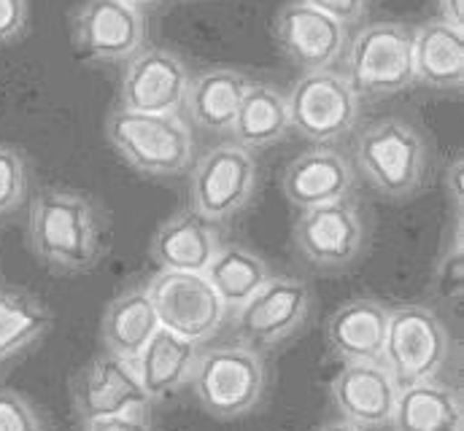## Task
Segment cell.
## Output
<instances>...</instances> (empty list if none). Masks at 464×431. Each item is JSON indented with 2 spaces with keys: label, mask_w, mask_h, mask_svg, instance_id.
Wrapping results in <instances>:
<instances>
[{
  "label": "cell",
  "mask_w": 464,
  "mask_h": 431,
  "mask_svg": "<svg viewBox=\"0 0 464 431\" xmlns=\"http://www.w3.org/2000/svg\"><path fill=\"white\" fill-rule=\"evenodd\" d=\"M109 214L82 192L46 189L30 206V248L54 273L76 275L92 270L109 251Z\"/></svg>",
  "instance_id": "1"
},
{
  "label": "cell",
  "mask_w": 464,
  "mask_h": 431,
  "mask_svg": "<svg viewBox=\"0 0 464 431\" xmlns=\"http://www.w3.org/2000/svg\"><path fill=\"white\" fill-rule=\"evenodd\" d=\"M353 159L362 178L389 200L413 197L432 170L427 135L402 116H383L364 124L353 140Z\"/></svg>",
  "instance_id": "2"
},
{
  "label": "cell",
  "mask_w": 464,
  "mask_h": 431,
  "mask_svg": "<svg viewBox=\"0 0 464 431\" xmlns=\"http://www.w3.org/2000/svg\"><path fill=\"white\" fill-rule=\"evenodd\" d=\"M106 138L138 173L168 178L192 165L195 138L179 113H143L116 108L106 119Z\"/></svg>",
  "instance_id": "3"
},
{
  "label": "cell",
  "mask_w": 464,
  "mask_h": 431,
  "mask_svg": "<svg viewBox=\"0 0 464 431\" xmlns=\"http://www.w3.org/2000/svg\"><path fill=\"white\" fill-rule=\"evenodd\" d=\"M192 391L200 407L222 421L248 416L265 397V361L246 345H219L198 353Z\"/></svg>",
  "instance_id": "4"
},
{
  "label": "cell",
  "mask_w": 464,
  "mask_h": 431,
  "mask_svg": "<svg viewBox=\"0 0 464 431\" xmlns=\"http://www.w3.org/2000/svg\"><path fill=\"white\" fill-rule=\"evenodd\" d=\"M346 81L359 98H389L413 84V27L364 24L346 43Z\"/></svg>",
  "instance_id": "5"
},
{
  "label": "cell",
  "mask_w": 464,
  "mask_h": 431,
  "mask_svg": "<svg viewBox=\"0 0 464 431\" xmlns=\"http://www.w3.org/2000/svg\"><path fill=\"white\" fill-rule=\"evenodd\" d=\"M311 308L314 292L303 278L270 275L254 297L232 311V331L256 353L276 350L308 323Z\"/></svg>",
  "instance_id": "6"
},
{
  "label": "cell",
  "mask_w": 464,
  "mask_h": 431,
  "mask_svg": "<svg viewBox=\"0 0 464 431\" xmlns=\"http://www.w3.org/2000/svg\"><path fill=\"white\" fill-rule=\"evenodd\" d=\"M451 359V334L440 316L424 305H400L389 311L381 361L397 386L438 378Z\"/></svg>",
  "instance_id": "7"
},
{
  "label": "cell",
  "mask_w": 464,
  "mask_h": 431,
  "mask_svg": "<svg viewBox=\"0 0 464 431\" xmlns=\"http://www.w3.org/2000/svg\"><path fill=\"white\" fill-rule=\"evenodd\" d=\"M256 159L240 143H222L206 151L189 176L192 211L206 216L214 224L230 221L256 195Z\"/></svg>",
  "instance_id": "8"
},
{
  "label": "cell",
  "mask_w": 464,
  "mask_h": 431,
  "mask_svg": "<svg viewBox=\"0 0 464 431\" xmlns=\"http://www.w3.org/2000/svg\"><path fill=\"white\" fill-rule=\"evenodd\" d=\"M367 221L359 206L346 197L338 203L305 208L292 224L297 254L319 270H346L367 248Z\"/></svg>",
  "instance_id": "9"
},
{
  "label": "cell",
  "mask_w": 464,
  "mask_h": 431,
  "mask_svg": "<svg viewBox=\"0 0 464 431\" xmlns=\"http://www.w3.org/2000/svg\"><path fill=\"white\" fill-rule=\"evenodd\" d=\"M292 127L314 143H335L356 127L362 98L351 90L343 73L308 71L286 95Z\"/></svg>",
  "instance_id": "10"
},
{
  "label": "cell",
  "mask_w": 464,
  "mask_h": 431,
  "mask_svg": "<svg viewBox=\"0 0 464 431\" xmlns=\"http://www.w3.org/2000/svg\"><path fill=\"white\" fill-rule=\"evenodd\" d=\"M149 297L154 302L160 326L189 342L211 340L227 319V308L203 273L162 270L149 281Z\"/></svg>",
  "instance_id": "11"
},
{
  "label": "cell",
  "mask_w": 464,
  "mask_h": 431,
  "mask_svg": "<svg viewBox=\"0 0 464 431\" xmlns=\"http://www.w3.org/2000/svg\"><path fill=\"white\" fill-rule=\"evenodd\" d=\"M71 38L92 62H127L143 49V11L124 0H84L71 16Z\"/></svg>",
  "instance_id": "12"
},
{
  "label": "cell",
  "mask_w": 464,
  "mask_h": 431,
  "mask_svg": "<svg viewBox=\"0 0 464 431\" xmlns=\"http://www.w3.org/2000/svg\"><path fill=\"white\" fill-rule=\"evenodd\" d=\"M273 35L284 57L305 73L333 68L348 43L346 24L303 0H289L278 8Z\"/></svg>",
  "instance_id": "13"
},
{
  "label": "cell",
  "mask_w": 464,
  "mask_h": 431,
  "mask_svg": "<svg viewBox=\"0 0 464 431\" xmlns=\"http://www.w3.org/2000/svg\"><path fill=\"white\" fill-rule=\"evenodd\" d=\"M149 405L151 399L140 386L135 361H127L109 350L84 364L73 378V407L82 424L127 413H146Z\"/></svg>",
  "instance_id": "14"
},
{
  "label": "cell",
  "mask_w": 464,
  "mask_h": 431,
  "mask_svg": "<svg viewBox=\"0 0 464 431\" xmlns=\"http://www.w3.org/2000/svg\"><path fill=\"white\" fill-rule=\"evenodd\" d=\"M187 62L162 46L140 49L127 60L119 84V108L143 113H179L189 87Z\"/></svg>",
  "instance_id": "15"
},
{
  "label": "cell",
  "mask_w": 464,
  "mask_h": 431,
  "mask_svg": "<svg viewBox=\"0 0 464 431\" xmlns=\"http://www.w3.org/2000/svg\"><path fill=\"white\" fill-rule=\"evenodd\" d=\"M400 386L383 361H353L330 383V399L341 418L362 429H386L394 413Z\"/></svg>",
  "instance_id": "16"
},
{
  "label": "cell",
  "mask_w": 464,
  "mask_h": 431,
  "mask_svg": "<svg viewBox=\"0 0 464 431\" xmlns=\"http://www.w3.org/2000/svg\"><path fill=\"white\" fill-rule=\"evenodd\" d=\"M353 184L356 176L346 157L335 148L316 146L303 151L286 165L281 178V192L295 208L305 211V208L346 200L353 192Z\"/></svg>",
  "instance_id": "17"
},
{
  "label": "cell",
  "mask_w": 464,
  "mask_h": 431,
  "mask_svg": "<svg viewBox=\"0 0 464 431\" xmlns=\"http://www.w3.org/2000/svg\"><path fill=\"white\" fill-rule=\"evenodd\" d=\"M219 245L222 240L217 224L189 208L160 224V229L151 237L149 254L160 270L206 273Z\"/></svg>",
  "instance_id": "18"
},
{
  "label": "cell",
  "mask_w": 464,
  "mask_h": 431,
  "mask_svg": "<svg viewBox=\"0 0 464 431\" xmlns=\"http://www.w3.org/2000/svg\"><path fill=\"white\" fill-rule=\"evenodd\" d=\"M413 81L459 92L464 84V27L430 19L413 30Z\"/></svg>",
  "instance_id": "19"
},
{
  "label": "cell",
  "mask_w": 464,
  "mask_h": 431,
  "mask_svg": "<svg viewBox=\"0 0 464 431\" xmlns=\"http://www.w3.org/2000/svg\"><path fill=\"white\" fill-rule=\"evenodd\" d=\"M389 308L378 300H348L327 319V345L343 364L381 361Z\"/></svg>",
  "instance_id": "20"
},
{
  "label": "cell",
  "mask_w": 464,
  "mask_h": 431,
  "mask_svg": "<svg viewBox=\"0 0 464 431\" xmlns=\"http://www.w3.org/2000/svg\"><path fill=\"white\" fill-rule=\"evenodd\" d=\"M392 431H464V405L459 388L438 378L400 386Z\"/></svg>",
  "instance_id": "21"
},
{
  "label": "cell",
  "mask_w": 464,
  "mask_h": 431,
  "mask_svg": "<svg viewBox=\"0 0 464 431\" xmlns=\"http://www.w3.org/2000/svg\"><path fill=\"white\" fill-rule=\"evenodd\" d=\"M198 353L200 350L195 342L160 326L135 359V369L149 399L154 402V399H168L179 394L192 378Z\"/></svg>",
  "instance_id": "22"
},
{
  "label": "cell",
  "mask_w": 464,
  "mask_h": 431,
  "mask_svg": "<svg viewBox=\"0 0 464 431\" xmlns=\"http://www.w3.org/2000/svg\"><path fill=\"white\" fill-rule=\"evenodd\" d=\"M251 79L235 68H208L189 79L184 110L195 127L206 132H230L237 106Z\"/></svg>",
  "instance_id": "23"
},
{
  "label": "cell",
  "mask_w": 464,
  "mask_h": 431,
  "mask_svg": "<svg viewBox=\"0 0 464 431\" xmlns=\"http://www.w3.org/2000/svg\"><path fill=\"white\" fill-rule=\"evenodd\" d=\"M160 329V319L146 286H135L114 297L101 321V340L109 353L135 361Z\"/></svg>",
  "instance_id": "24"
},
{
  "label": "cell",
  "mask_w": 464,
  "mask_h": 431,
  "mask_svg": "<svg viewBox=\"0 0 464 431\" xmlns=\"http://www.w3.org/2000/svg\"><path fill=\"white\" fill-rule=\"evenodd\" d=\"M289 129H292V121H289L286 95L273 84L251 81L232 119L230 132L235 143H240L248 151L267 148L278 143L281 138H286Z\"/></svg>",
  "instance_id": "25"
},
{
  "label": "cell",
  "mask_w": 464,
  "mask_h": 431,
  "mask_svg": "<svg viewBox=\"0 0 464 431\" xmlns=\"http://www.w3.org/2000/svg\"><path fill=\"white\" fill-rule=\"evenodd\" d=\"M203 275L208 278L225 308L235 311L248 297H254L273 273L256 251L246 245H219Z\"/></svg>",
  "instance_id": "26"
},
{
  "label": "cell",
  "mask_w": 464,
  "mask_h": 431,
  "mask_svg": "<svg viewBox=\"0 0 464 431\" xmlns=\"http://www.w3.org/2000/svg\"><path fill=\"white\" fill-rule=\"evenodd\" d=\"M54 323V313L27 292L0 289V361L38 342Z\"/></svg>",
  "instance_id": "27"
},
{
  "label": "cell",
  "mask_w": 464,
  "mask_h": 431,
  "mask_svg": "<svg viewBox=\"0 0 464 431\" xmlns=\"http://www.w3.org/2000/svg\"><path fill=\"white\" fill-rule=\"evenodd\" d=\"M435 297L446 305H462L464 294V232L462 216H457L454 235L435 264Z\"/></svg>",
  "instance_id": "28"
},
{
  "label": "cell",
  "mask_w": 464,
  "mask_h": 431,
  "mask_svg": "<svg viewBox=\"0 0 464 431\" xmlns=\"http://www.w3.org/2000/svg\"><path fill=\"white\" fill-rule=\"evenodd\" d=\"M27 197V165L24 157L0 143V216L16 211Z\"/></svg>",
  "instance_id": "29"
},
{
  "label": "cell",
  "mask_w": 464,
  "mask_h": 431,
  "mask_svg": "<svg viewBox=\"0 0 464 431\" xmlns=\"http://www.w3.org/2000/svg\"><path fill=\"white\" fill-rule=\"evenodd\" d=\"M0 431H41L33 405L11 388H0Z\"/></svg>",
  "instance_id": "30"
},
{
  "label": "cell",
  "mask_w": 464,
  "mask_h": 431,
  "mask_svg": "<svg viewBox=\"0 0 464 431\" xmlns=\"http://www.w3.org/2000/svg\"><path fill=\"white\" fill-rule=\"evenodd\" d=\"M303 3H308L314 8L330 14L333 19H338L346 27L362 22L364 14H367V8H370V0H303Z\"/></svg>",
  "instance_id": "31"
},
{
  "label": "cell",
  "mask_w": 464,
  "mask_h": 431,
  "mask_svg": "<svg viewBox=\"0 0 464 431\" xmlns=\"http://www.w3.org/2000/svg\"><path fill=\"white\" fill-rule=\"evenodd\" d=\"M27 24V0H0V43L16 38Z\"/></svg>",
  "instance_id": "32"
},
{
  "label": "cell",
  "mask_w": 464,
  "mask_h": 431,
  "mask_svg": "<svg viewBox=\"0 0 464 431\" xmlns=\"http://www.w3.org/2000/svg\"><path fill=\"white\" fill-rule=\"evenodd\" d=\"M82 431H154L146 413H127V416H111V418H95L84 421Z\"/></svg>",
  "instance_id": "33"
},
{
  "label": "cell",
  "mask_w": 464,
  "mask_h": 431,
  "mask_svg": "<svg viewBox=\"0 0 464 431\" xmlns=\"http://www.w3.org/2000/svg\"><path fill=\"white\" fill-rule=\"evenodd\" d=\"M462 154L454 157V162L449 165V173H446V184H449V195H451V206L457 216H462L464 206V165Z\"/></svg>",
  "instance_id": "34"
},
{
  "label": "cell",
  "mask_w": 464,
  "mask_h": 431,
  "mask_svg": "<svg viewBox=\"0 0 464 431\" xmlns=\"http://www.w3.org/2000/svg\"><path fill=\"white\" fill-rule=\"evenodd\" d=\"M438 8H440L438 19L464 27V0H438Z\"/></svg>",
  "instance_id": "35"
},
{
  "label": "cell",
  "mask_w": 464,
  "mask_h": 431,
  "mask_svg": "<svg viewBox=\"0 0 464 431\" xmlns=\"http://www.w3.org/2000/svg\"><path fill=\"white\" fill-rule=\"evenodd\" d=\"M314 431H367L362 429V426H356V424H351L346 418H338V421H327V424H322L319 429Z\"/></svg>",
  "instance_id": "36"
},
{
  "label": "cell",
  "mask_w": 464,
  "mask_h": 431,
  "mask_svg": "<svg viewBox=\"0 0 464 431\" xmlns=\"http://www.w3.org/2000/svg\"><path fill=\"white\" fill-rule=\"evenodd\" d=\"M124 3H130V5H135V8H151V5H157V3H162V0H124Z\"/></svg>",
  "instance_id": "37"
}]
</instances>
